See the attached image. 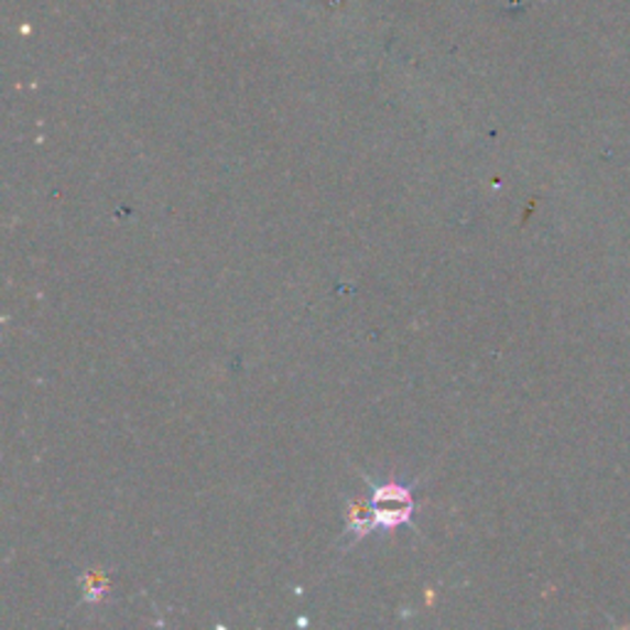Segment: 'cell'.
Returning a JSON list of instances; mask_svg holds the SVG:
<instances>
[{
	"label": "cell",
	"instance_id": "obj_1",
	"mask_svg": "<svg viewBox=\"0 0 630 630\" xmlns=\"http://www.w3.org/2000/svg\"><path fill=\"white\" fill-rule=\"evenodd\" d=\"M372 520L374 528L394 530L409 524L414 518V498L412 490L399 486V482H387V486H372Z\"/></svg>",
	"mask_w": 630,
	"mask_h": 630
}]
</instances>
